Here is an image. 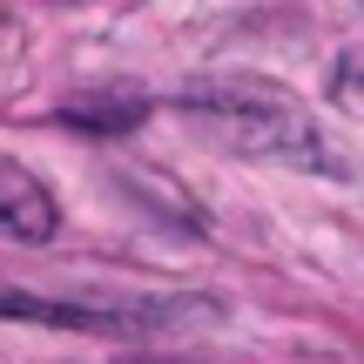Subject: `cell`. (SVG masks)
Listing matches in <instances>:
<instances>
[{
    "label": "cell",
    "mask_w": 364,
    "mask_h": 364,
    "mask_svg": "<svg viewBox=\"0 0 364 364\" xmlns=\"http://www.w3.org/2000/svg\"><path fill=\"white\" fill-rule=\"evenodd\" d=\"M338 95H364V48H351L338 61Z\"/></svg>",
    "instance_id": "5b68a950"
},
{
    "label": "cell",
    "mask_w": 364,
    "mask_h": 364,
    "mask_svg": "<svg viewBox=\"0 0 364 364\" xmlns=\"http://www.w3.org/2000/svg\"><path fill=\"white\" fill-rule=\"evenodd\" d=\"M142 115H149V102H142V95H108L102 108H88V102H68V108H61V129H88V135H122V129H135Z\"/></svg>",
    "instance_id": "277c9868"
},
{
    "label": "cell",
    "mask_w": 364,
    "mask_h": 364,
    "mask_svg": "<svg viewBox=\"0 0 364 364\" xmlns=\"http://www.w3.org/2000/svg\"><path fill=\"white\" fill-rule=\"evenodd\" d=\"M169 108L189 129H203L209 142L236 149V156H257V162H284V169H311V176H331L338 169V149L324 142L304 102L277 81H257V75H209V81H189V88L169 95Z\"/></svg>",
    "instance_id": "6da1fadb"
},
{
    "label": "cell",
    "mask_w": 364,
    "mask_h": 364,
    "mask_svg": "<svg viewBox=\"0 0 364 364\" xmlns=\"http://www.w3.org/2000/svg\"><path fill=\"white\" fill-rule=\"evenodd\" d=\"M0 317L54 331H88V338H129V331H162L182 317H216L209 297H34V290H0Z\"/></svg>",
    "instance_id": "7a4b0ae2"
},
{
    "label": "cell",
    "mask_w": 364,
    "mask_h": 364,
    "mask_svg": "<svg viewBox=\"0 0 364 364\" xmlns=\"http://www.w3.org/2000/svg\"><path fill=\"white\" fill-rule=\"evenodd\" d=\"M135 364H142V358H135Z\"/></svg>",
    "instance_id": "8992f818"
},
{
    "label": "cell",
    "mask_w": 364,
    "mask_h": 364,
    "mask_svg": "<svg viewBox=\"0 0 364 364\" xmlns=\"http://www.w3.org/2000/svg\"><path fill=\"white\" fill-rule=\"evenodd\" d=\"M61 230V203L48 196V182L21 169L14 156H0V236L14 243H48Z\"/></svg>",
    "instance_id": "3957f363"
}]
</instances>
